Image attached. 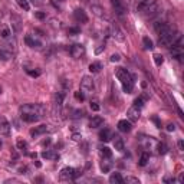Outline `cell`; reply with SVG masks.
Returning a JSON list of instances; mask_svg holds the SVG:
<instances>
[{
    "instance_id": "2",
    "label": "cell",
    "mask_w": 184,
    "mask_h": 184,
    "mask_svg": "<svg viewBox=\"0 0 184 184\" xmlns=\"http://www.w3.org/2000/svg\"><path fill=\"white\" fill-rule=\"evenodd\" d=\"M137 12L147 19H151V17H156L157 14H160L161 6L158 0H142L138 3Z\"/></svg>"
},
{
    "instance_id": "52",
    "label": "cell",
    "mask_w": 184,
    "mask_h": 184,
    "mask_svg": "<svg viewBox=\"0 0 184 184\" xmlns=\"http://www.w3.org/2000/svg\"><path fill=\"white\" fill-rule=\"evenodd\" d=\"M47 144H51V138H47V140H45V141L42 142V145H47Z\"/></svg>"
},
{
    "instance_id": "12",
    "label": "cell",
    "mask_w": 184,
    "mask_h": 184,
    "mask_svg": "<svg viewBox=\"0 0 184 184\" xmlns=\"http://www.w3.org/2000/svg\"><path fill=\"white\" fill-rule=\"evenodd\" d=\"M73 17H75V20L79 22V23H86V22H88V16H86V13L82 9H76L75 12H73Z\"/></svg>"
},
{
    "instance_id": "17",
    "label": "cell",
    "mask_w": 184,
    "mask_h": 184,
    "mask_svg": "<svg viewBox=\"0 0 184 184\" xmlns=\"http://www.w3.org/2000/svg\"><path fill=\"white\" fill-rule=\"evenodd\" d=\"M46 131H47V125H39V127L33 128L32 131H30V135L32 137H39V135L45 134Z\"/></svg>"
},
{
    "instance_id": "35",
    "label": "cell",
    "mask_w": 184,
    "mask_h": 184,
    "mask_svg": "<svg viewBox=\"0 0 184 184\" xmlns=\"http://www.w3.org/2000/svg\"><path fill=\"white\" fill-rule=\"evenodd\" d=\"M154 62H156L157 66H161L163 62H164V58L161 56V55H158V53H156V55H154Z\"/></svg>"
},
{
    "instance_id": "28",
    "label": "cell",
    "mask_w": 184,
    "mask_h": 184,
    "mask_svg": "<svg viewBox=\"0 0 184 184\" xmlns=\"http://www.w3.org/2000/svg\"><path fill=\"white\" fill-rule=\"evenodd\" d=\"M99 152H101V156L104 157V158H111V157H112V151L109 150L108 147H101V148H99Z\"/></svg>"
},
{
    "instance_id": "47",
    "label": "cell",
    "mask_w": 184,
    "mask_h": 184,
    "mask_svg": "<svg viewBox=\"0 0 184 184\" xmlns=\"http://www.w3.org/2000/svg\"><path fill=\"white\" fill-rule=\"evenodd\" d=\"M72 140H73V141H81L82 137H81L79 134H73V135H72Z\"/></svg>"
},
{
    "instance_id": "15",
    "label": "cell",
    "mask_w": 184,
    "mask_h": 184,
    "mask_svg": "<svg viewBox=\"0 0 184 184\" xmlns=\"http://www.w3.org/2000/svg\"><path fill=\"white\" fill-rule=\"evenodd\" d=\"M104 125V118L102 117H99V115H96V117H92V118L89 119V127L91 128H99Z\"/></svg>"
},
{
    "instance_id": "6",
    "label": "cell",
    "mask_w": 184,
    "mask_h": 184,
    "mask_svg": "<svg viewBox=\"0 0 184 184\" xmlns=\"http://www.w3.org/2000/svg\"><path fill=\"white\" fill-rule=\"evenodd\" d=\"M79 175H82L81 170H75V168H72V167H65V168L61 170L59 177H61L62 181H71V180L78 178Z\"/></svg>"
},
{
    "instance_id": "34",
    "label": "cell",
    "mask_w": 184,
    "mask_h": 184,
    "mask_svg": "<svg viewBox=\"0 0 184 184\" xmlns=\"http://www.w3.org/2000/svg\"><path fill=\"white\" fill-rule=\"evenodd\" d=\"M10 35H12V32H10L9 28H3L2 29V32H0V36H2L3 39H9Z\"/></svg>"
},
{
    "instance_id": "48",
    "label": "cell",
    "mask_w": 184,
    "mask_h": 184,
    "mask_svg": "<svg viewBox=\"0 0 184 184\" xmlns=\"http://www.w3.org/2000/svg\"><path fill=\"white\" fill-rule=\"evenodd\" d=\"M152 121H154V122H156V125H157V127H158V128H161V122H160V119H158V118H157V117H152Z\"/></svg>"
},
{
    "instance_id": "33",
    "label": "cell",
    "mask_w": 184,
    "mask_h": 184,
    "mask_svg": "<svg viewBox=\"0 0 184 184\" xmlns=\"http://www.w3.org/2000/svg\"><path fill=\"white\" fill-rule=\"evenodd\" d=\"M124 183H127V184H140V180L137 178V177H125L124 178Z\"/></svg>"
},
{
    "instance_id": "22",
    "label": "cell",
    "mask_w": 184,
    "mask_h": 184,
    "mask_svg": "<svg viewBox=\"0 0 184 184\" xmlns=\"http://www.w3.org/2000/svg\"><path fill=\"white\" fill-rule=\"evenodd\" d=\"M111 138H112V134H111V131H109V130H107V128L99 132V140H101V141L107 142V141H109Z\"/></svg>"
},
{
    "instance_id": "53",
    "label": "cell",
    "mask_w": 184,
    "mask_h": 184,
    "mask_svg": "<svg viewBox=\"0 0 184 184\" xmlns=\"http://www.w3.org/2000/svg\"><path fill=\"white\" fill-rule=\"evenodd\" d=\"M35 165H36V167H40V165H42V164H40L39 161H35Z\"/></svg>"
},
{
    "instance_id": "9",
    "label": "cell",
    "mask_w": 184,
    "mask_h": 184,
    "mask_svg": "<svg viewBox=\"0 0 184 184\" xmlns=\"http://www.w3.org/2000/svg\"><path fill=\"white\" fill-rule=\"evenodd\" d=\"M109 33H111V36H112L115 40H118V42H124V40H125L124 33L119 30V28L117 24H111V26H109Z\"/></svg>"
},
{
    "instance_id": "4",
    "label": "cell",
    "mask_w": 184,
    "mask_h": 184,
    "mask_svg": "<svg viewBox=\"0 0 184 184\" xmlns=\"http://www.w3.org/2000/svg\"><path fill=\"white\" fill-rule=\"evenodd\" d=\"M20 114H33V115H38L42 118L43 115L46 114V108L42 104H26L23 107H20L19 109Z\"/></svg>"
},
{
    "instance_id": "37",
    "label": "cell",
    "mask_w": 184,
    "mask_h": 184,
    "mask_svg": "<svg viewBox=\"0 0 184 184\" xmlns=\"http://www.w3.org/2000/svg\"><path fill=\"white\" fill-rule=\"evenodd\" d=\"M142 105H144V98H142V96H138V98L134 101V107H137V108L141 109Z\"/></svg>"
},
{
    "instance_id": "32",
    "label": "cell",
    "mask_w": 184,
    "mask_h": 184,
    "mask_svg": "<svg viewBox=\"0 0 184 184\" xmlns=\"http://www.w3.org/2000/svg\"><path fill=\"white\" fill-rule=\"evenodd\" d=\"M63 96H65V94H62V92H58V94L55 95V102H56V105L61 107V105L63 104Z\"/></svg>"
},
{
    "instance_id": "14",
    "label": "cell",
    "mask_w": 184,
    "mask_h": 184,
    "mask_svg": "<svg viewBox=\"0 0 184 184\" xmlns=\"http://www.w3.org/2000/svg\"><path fill=\"white\" fill-rule=\"evenodd\" d=\"M10 134V124L5 118H0V135H9Z\"/></svg>"
},
{
    "instance_id": "3",
    "label": "cell",
    "mask_w": 184,
    "mask_h": 184,
    "mask_svg": "<svg viewBox=\"0 0 184 184\" xmlns=\"http://www.w3.org/2000/svg\"><path fill=\"white\" fill-rule=\"evenodd\" d=\"M115 75H117L118 81L121 82L124 92H127V94H131L132 89H134V81H132L131 75H130V72H128L127 69H124V68H117V72H115Z\"/></svg>"
},
{
    "instance_id": "38",
    "label": "cell",
    "mask_w": 184,
    "mask_h": 184,
    "mask_svg": "<svg viewBox=\"0 0 184 184\" xmlns=\"http://www.w3.org/2000/svg\"><path fill=\"white\" fill-rule=\"evenodd\" d=\"M68 33H69V35H79V33H81V29H79V28H69Z\"/></svg>"
},
{
    "instance_id": "54",
    "label": "cell",
    "mask_w": 184,
    "mask_h": 184,
    "mask_svg": "<svg viewBox=\"0 0 184 184\" xmlns=\"http://www.w3.org/2000/svg\"><path fill=\"white\" fill-rule=\"evenodd\" d=\"M2 145H3V144H2V141H0V148H2Z\"/></svg>"
},
{
    "instance_id": "8",
    "label": "cell",
    "mask_w": 184,
    "mask_h": 184,
    "mask_svg": "<svg viewBox=\"0 0 184 184\" xmlns=\"http://www.w3.org/2000/svg\"><path fill=\"white\" fill-rule=\"evenodd\" d=\"M127 117L130 122H137L138 119H140V117H141V111H140V108L132 105L131 108L127 111Z\"/></svg>"
},
{
    "instance_id": "18",
    "label": "cell",
    "mask_w": 184,
    "mask_h": 184,
    "mask_svg": "<svg viewBox=\"0 0 184 184\" xmlns=\"http://www.w3.org/2000/svg\"><path fill=\"white\" fill-rule=\"evenodd\" d=\"M20 118L23 119L24 122H36V121L40 119V117L33 115V114H20Z\"/></svg>"
},
{
    "instance_id": "40",
    "label": "cell",
    "mask_w": 184,
    "mask_h": 184,
    "mask_svg": "<svg viewBox=\"0 0 184 184\" xmlns=\"http://www.w3.org/2000/svg\"><path fill=\"white\" fill-rule=\"evenodd\" d=\"M28 75L33 76V78H38V76L40 75V72L39 71H28Z\"/></svg>"
},
{
    "instance_id": "23",
    "label": "cell",
    "mask_w": 184,
    "mask_h": 184,
    "mask_svg": "<svg viewBox=\"0 0 184 184\" xmlns=\"http://www.w3.org/2000/svg\"><path fill=\"white\" fill-rule=\"evenodd\" d=\"M91 10L94 12L95 16H98V17H101V19H104L105 17V10L101 7V6H91Z\"/></svg>"
},
{
    "instance_id": "21",
    "label": "cell",
    "mask_w": 184,
    "mask_h": 184,
    "mask_svg": "<svg viewBox=\"0 0 184 184\" xmlns=\"http://www.w3.org/2000/svg\"><path fill=\"white\" fill-rule=\"evenodd\" d=\"M114 138V147H115V150L117 151H124V141L122 138L119 137V135H115Z\"/></svg>"
},
{
    "instance_id": "44",
    "label": "cell",
    "mask_w": 184,
    "mask_h": 184,
    "mask_svg": "<svg viewBox=\"0 0 184 184\" xmlns=\"http://www.w3.org/2000/svg\"><path fill=\"white\" fill-rule=\"evenodd\" d=\"M28 167H20L19 168V174H28Z\"/></svg>"
},
{
    "instance_id": "51",
    "label": "cell",
    "mask_w": 184,
    "mask_h": 184,
    "mask_svg": "<svg viewBox=\"0 0 184 184\" xmlns=\"http://www.w3.org/2000/svg\"><path fill=\"white\" fill-rule=\"evenodd\" d=\"M178 148H180V150H181V151H183V150H184V142L181 141V140H180V141H178Z\"/></svg>"
},
{
    "instance_id": "13",
    "label": "cell",
    "mask_w": 184,
    "mask_h": 184,
    "mask_svg": "<svg viewBox=\"0 0 184 184\" xmlns=\"http://www.w3.org/2000/svg\"><path fill=\"white\" fill-rule=\"evenodd\" d=\"M111 5H112V7L117 14L121 16V14L125 13V7H124V5L121 3V0H111Z\"/></svg>"
},
{
    "instance_id": "49",
    "label": "cell",
    "mask_w": 184,
    "mask_h": 184,
    "mask_svg": "<svg viewBox=\"0 0 184 184\" xmlns=\"http://www.w3.org/2000/svg\"><path fill=\"white\" fill-rule=\"evenodd\" d=\"M174 130H175V125H174V124H168V125H167V131H174Z\"/></svg>"
},
{
    "instance_id": "29",
    "label": "cell",
    "mask_w": 184,
    "mask_h": 184,
    "mask_svg": "<svg viewBox=\"0 0 184 184\" xmlns=\"http://www.w3.org/2000/svg\"><path fill=\"white\" fill-rule=\"evenodd\" d=\"M10 58H12V52L9 51H6V49H0V59L2 61H9Z\"/></svg>"
},
{
    "instance_id": "1",
    "label": "cell",
    "mask_w": 184,
    "mask_h": 184,
    "mask_svg": "<svg viewBox=\"0 0 184 184\" xmlns=\"http://www.w3.org/2000/svg\"><path fill=\"white\" fill-rule=\"evenodd\" d=\"M154 29L157 30V33H158V43H160V46H165V47H170L173 43L178 39L180 33L178 30L173 26L171 28L170 24L164 23V22H158V23L154 24Z\"/></svg>"
},
{
    "instance_id": "43",
    "label": "cell",
    "mask_w": 184,
    "mask_h": 184,
    "mask_svg": "<svg viewBox=\"0 0 184 184\" xmlns=\"http://www.w3.org/2000/svg\"><path fill=\"white\" fill-rule=\"evenodd\" d=\"M35 16H36L38 19H45V17H46V14L42 13V12H36V13H35Z\"/></svg>"
},
{
    "instance_id": "24",
    "label": "cell",
    "mask_w": 184,
    "mask_h": 184,
    "mask_svg": "<svg viewBox=\"0 0 184 184\" xmlns=\"http://www.w3.org/2000/svg\"><path fill=\"white\" fill-rule=\"evenodd\" d=\"M111 167H112V163L109 161V158H104V160L101 161V170L104 171V173H108L111 170Z\"/></svg>"
},
{
    "instance_id": "20",
    "label": "cell",
    "mask_w": 184,
    "mask_h": 184,
    "mask_svg": "<svg viewBox=\"0 0 184 184\" xmlns=\"http://www.w3.org/2000/svg\"><path fill=\"white\" fill-rule=\"evenodd\" d=\"M109 183L111 184H122L124 183L122 175L119 174V173H112V174L109 175Z\"/></svg>"
},
{
    "instance_id": "36",
    "label": "cell",
    "mask_w": 184,
    "mask_h": 184,
    "mask_svg": "<svg viewBox=\"0 0 184 184\" xmlns=\"http://www.w3.org/2000/svg\"><path fill=\"white\" fill-rule=\"evenodd\" d=\"M17 3H19L20 7H22L23 10H26V12L30 9V6H29V3H28V0H17Z\"/></svg>"
},
{
    "instance_id": "11",
    "label": "cell",
    "mask_w": 184,
    "mask_h": 184,
    "mask_svg": "<svg viewBox=\"0 0 184 184\" xmlns=\"http://www.w3.org/2000/svg\"><path fill=\"white\" fill-rule=\"evenodd\" d=\"M24 42H26V45H28V46H30V47H36V49L42 46V42H40L39 39L35 38L33 35H28V36L24 38Z\"/></svg>"
},
{
    "instance_id": "30",
    "label": "cell",
    "mask_w": 184,
    "mask_h": 184,
    "mask_svg": "<svg viewBox=\"0 0 184 184\" xmlns=\"http://www.w3.org/2000/svg\"><path fill=\"white\" fill-rule=\"evenodd\" d=\"M142 45H144V47H145L147 51H151L152 47H154V43H152V40L150 38H147V36L142 39Z\"/></svg>"
},
{
    "instance_id": "55",
    "label": "cell",
    "mask_w": 184,
    "mask_h": 184,
    "mask_svg": "<svg viewBox=\"0 0 184 184\" xmlns=\"http://www.w3.org/2000/svg\"><path fill=\"white\" fill-rule=\"evenodd\" d=\"M0 94H2V86H0Z\"/></svg>"
},
{
    "instance_id": "19",
    "label": "cell",
    "mask_w": 184,
    "mask_h": 184,
    "mask_svg": "<svg viewBox=\"0 0 184 184\" xmlns=\"http://www.w3.org/2000/svg\"><path fill=\"white\" fill-rule=\"evenodd\" d=\"M42 157L46 158V160H59V154L55 152L53 150H46V151H42Z\"/></svg>"
},
{
    "instance_id": "31",
    "label": "cell",
    "mask_w": 184,
    "mask_h": 184,
    "mask_svg": "<svg viewBox=\"0 0 184 184\" xmlns=\"http://www.w3.org/2000/svg\"><path fill=\"white\" fill-rule=\"evenodd\" d=\"M17 148H19L20 151H23V152H26V150H28V142L24 141V140H22V138H19L17 140Z\"/></svg>"
},
{
    "instance_id": "7",
    "label": "cell",
    "mask_w": 184,
    "mask_h": 184,
    "mask_svg": "<svg viewBox=\"0 0 184 184\" xmlns=\"http://www.w3.org/2000/svg\"><path fill=\"white\" fill-rule=\"evenodd\" d=\"M71 55H72V58H75V59L82 58L84 55H85V46H84V45H81V43H75V45H72Z\"/></svg>"
},
{
    "instance_id": "27",
    "label": "cell",
    "mask_w": 184,
    "mask_h": 184,
    "mask_svg": "<svg viewBox=\"0 0 184 184\" xmlns=\"http://www.w3.org/2000/svg\"><path fill=\"white\" fill-rule=\"evenodd\" d=\"M102 69V63L101 62H92L89 65V71L92 72V73H96V72H99Z\"/></svg>"
},
{
    "instance_id": "45",
    "label": "cell",
    "mask_w": 184,
    "mask_h": 184,
    "mask_svg": "<svg viewBox=\"0 0 184 184\" xmlns=\"http://www.w3.org/2000/svg\"><path fill=\"white\" fill-rule=\"evenodd\" d=\"M175 178L174 177H164V183H174Z\"/></svg>"
},
{
    "instance_id": "26",
    "label": "cell",
    "mask_w": 184,
    "mask_h": 184,
    "mask_svg": "<svg viewBox=\"0 0 184 184\" xmlns=\"http://www.w3.org/2000/svg\"><path fill=\"white\" fill-rule=\"evenodd\" d=\"M148 161H150V154H148V152H142L141 157H140V160H138V165L144 167V165H147Z\"/></svg>"
},
{
    "instance_id": "41",
    "label": "cell",
    "mask_w": 184,
    "mask_h": 184,
    "mask_svg": "<svg viewBox=\"0 0 184 184\" xmlns=\"http://www.w3.org/2000/svg\"><path fill=\"white\" fill-rule=\"evenodd\" d=\"M91 109L92 111H99V105H98V102H91Z\"/></svg>"
},
{
    "instance_id": "50",
    "label": "cell",
    "mask_w": 184,
    "mask_h": 184,
    "mask_svg": "<svg viewBox=\"0 0 184 184\" xmlns=\"http://www.w3.org/2000/svg\"><path fill=\"white\" fill-rule=\"evenodd\" d=\"M5 183H6V184H9V183H19V180H16V178H10V180H6Z\"/></svg>"
},
{
    "instance_id": "10",
    "label": "cell",
    "mask_w": 184,
    "mask_h": 184,
    "mask_svg": "<svg viewBox=\"0 0 184 184\" xmlns=\"http://www.w3.org/2000/svg\"><path fill=\"white\" fill-rule=\"evenodd\" d=\"M81 88L84 91H92L94 89V81L91 76H84L81 81Z\"/></svg>"
},
{
    "instance_id": "16",
    "label": "cell",
    "mask_w": 184,
    "mask_h": 184,
    "mask_svg": "<svg viewBox=\"0 0 184 184\" xmlns=\"http://www.w3.org/2000/svg\"><path fill=\"white\" fill-rule=\"evenodd\" d=\"M131 122L130 121H127V119H121L118 122V130L121 132H130L131 131Z\"/></svg>"
},
{
    "instance_id": "5",
    "label": "cell",
    "mask_w": 184,
    "mask_h": 184,
    "mask_svg": "<svg viewBox=\"0 0 184 184\" xmlns=\"http://www.w3.org/2000/svg\"><path fill=\"white\" fill-rule=\"evenodd\" d=\"M170 53L174 59L181 61V58H183V55H184V38L183 36H178V39L170 46Z\"/></svg>"
},
{
    "instance_id": "46",
    "label": "cell",
    "mask_w": 184,
    "mask_h": 184,
    "mask_svg": "<svg viewBox=\"0 0 184 184\" xmlns=\"http://www.w3.org/2000/svg\"><path fill=\"white\" fill-rule=\"evenodd\" d=\"M32 3H33L35 6H42L45 2H43V0H32Z\"/></svg>"
},
{
    "instance_id": "25",
    "label": "cell",
    "mask_w": 184,
    "mask_h": 184,
    "mask_svg": "<svg viewBox=\"0 0 184 184\" xmlns=\"http://www.w3.org/2000/svg\"><path fill=\"white\" fill-rule=\"evenodd\" d=\"M157 151H158V154L164 156V154H167V151H168V147H167L165 142H157Z\"/></svg>"
},
{
    "instance_id": "42",
    "label": "cell",
    "mask_w": 184,
    "mask_h": 184,
    "mask_svg": "<svg viewBox=\"0 0 184 184\" xmlns=\"http://www.w3.org/2000/svg\"><path fill=\"white\" fill-rule=\"evenodd\" d=\"M119 59H121V56H119L118 53H114L112 56H111V62H118Z\"/></svg>"
},
{
    "instance_id": "39",
    "label": "cell",
    "mask_w": 184,
    "mask_h": 184,
    "mask_svg": "<svg viewBox=\"0 0 184 184\" xmlns=\"http://www.w3.org/2000/svg\"><path fill=\"white\" fill-rule=\"evenodd\" d=\"M75 98L78 99V101H84V99H85V95L82 94L81 91H76V92H75Z\"/></svg>"
},
{
    "instance_id": "56",
    "label": "cell",
    "mask_w": 184,
    "mask_h": 184,
    "mask_svg": "<svg viewBox=\"0 0 184 184\" xmlns=\"http://www.w3.org/2000/svg\"><path fill=\"white\" fill-rule=\"evenodd\" d=\"M52 2H56V0H52Z\"/></svg>"
}]
</instances>
